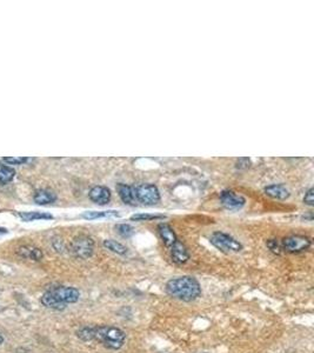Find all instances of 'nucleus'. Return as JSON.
<instances>
[{"label": "nucleus", "mask_w": 314, "mask_h": 353, "mask_svg": "<svg viewBox=\"0 0 314 353\" xmlns=\"http://www.w3.org/2000/svg\"><path fill=\"white\" fill-rule=\"evenodd\" d=\"M166 293L175 299L193 301L202 296V286L194 277L182 276L170 279L165 285Z\"/></svg>", "instance_id": "obj_1"}, {"label": "nucleus", "mask_w": 314, "mask_h": 353, "mask_svg": "<svg viewBox=\"0 0 314 353\" xmlns=\"http://www.w3.org/2000/svg\"><path fill=\"white\" fill-rule=\"evenodd\" d=\"M94 340H98L111 350H119L125 343L126 334L123 330L114 326H96Z\"/></svg>", "instance_id": "obj_2"}, {"label": "nucleus", "mask_w": 314, "mask_h": 353, "mask_svg": "<svg viewBox=\"0 0 314 353\" xmlns=\"http://www.w3.org/2000/svg\"><path fill=\"white\" fill-rule=\"evenodd\" d=\"M70 252L78 259H89L94 252V242L89 236H78L70 244Z\"/></svg>", "instance_id": "obj_3"}, {"label": "nucleus", "mask_w": 314, "mask_h": 353, "mask_svg": "<svg viewBox=\"0 0 314 353\" xmlns=\"http://www.w3.org/2000/svg\"><path fill=\"white\" fill-rule=\"evenodd\" d=\"M211 243L212 245L225 253L240 252V251L243 250L242 243H239L238 240L233 238L232 236L224 233V232L220 231L214 232V233L211 236Z\"/></svg>", "instance_id": "obj_4"}, {"label": "nucleus", "mask_w": 314, "mask_h": 353, "mask_svg": "<svg viewBox=\"0 0 314 353\" xmlns=\"http://www.w3.org/2000/svg\"><path fill=\"white\" fill-rule=\"evenodd\" d=\"M312 245L311 238L301 234H292L283 239L281 247L286 252L290 253H300L308 250Z\"/></svg>", "instance_id": "obj_5"}, {"label": "nucleus", "mask_w": 314, "mask_h": 353, "mask_svg": "<svg viewBox=\"0 0 314 353\" xmlns=\"http://www.w3.org/2000/svg\"><path fill=\"white\" fill-rule=\"evenodd\" d=\"M136 198L144 205L152 206L159 203L160 192L158 187L153 184H141L136 187Z\"/></svg>", "instance_id": "obj_6"}, {"label": "nucleus", "mask_w": 314, "mask_h": 353, "mask_svg": "<svg viewBox=\"0 0 314 353\" xmlns=\"http://www.w3.org/2000/svg\"><path fill=\"white\" fill-rule=\"evenodd\" d=\"M54 297L57 298L60 303L65 305L67 304H74L79 300L80 292L79 290H76L75 287L71 286H56L49 290Z\"/></svg>", "instance_id": "obj_7"}, {"label": "nucleus", "mask_w": 314, "mask_h": 353, "mask_svg": "<svg viewBox=\"0 0 314 353\" xmlns=\"http://www.w3.org/2000/svg\"><path fill=\"white\" fill-rule=\"evenodd\" d=\"M220 202L226 209L239 210L245 205L246 200L244 197L237 194L233 191H222L220 193Z\"/></svg>", "instance_id": "obj_8"}, {"label": "nucleus", "mask_w": 314, "mask_h": 353, "mask_svg": "<svg viewBox=\"0 0 314 353\" xmlns=\"http://www.w3.org/2000/svg\"><path fill=\"white\" fill-rule=\"evenodd\" d=\"M89 197L98 205H106L111 200V191L105 186H94L91 188Z\"/></svg>", "instance_id": "obj_9"}, {"label": "nucleus", "mask_w": 314, "mask_h": 353, "mask_svg": "<svg viewBox=\"0 0 314 353\" xmlns=\"http://www.w3.org/2000/svg\"><path fill=\"white\" fill-rule=\"evenodd\" d=\"M170 249H171V258H172V260L175 264L182 265L187 263L189 259V253L187 251V247H186L184 244L178 240V242L175 243L172 247H170Z\"/></svg>", "instance_id": "obj_10"}, {"label": "nucleus", "mask_w": 314, "mask_h": 353, "mask_svg": "<svg viewBox=\"0 0 314 353\" xmlns=\"http://www.w3.org/2000/svg\"><path fill=\"white\" fill-rule=\"evenodd\" d=\"M158 232L160 238H162L163 243L165 244L166 247H172L175 243L178 242V237L175 234V232L169 224L162 223L158 225Z\"/></svg>", "instance_id": "obj_11"}, {"label": "nucleus", "mask_w": 314, "mask_h": 353, "mask_svg": "<svg viewBox=\"0 0 314 353\" xmlns=\"http://www.w3.org/2000/svg\"><path fill=\"white\" fill-rule=\"evenodd\" d=\"M116 192H118L120 199L124 204H126V205H134L136 204V187H132L126 184H118L116 185Z\"/></svg>", "instance_id": "obj_12"}, {"label": "nucleus", "mask_w": 314, "mask_h": 353, "mask_svg": "<svg viewBox=\"0 0 314 353\" xmlns=\"http://www.w3.org/2000/svg\"><path fill=\"white\" fill-rule=\"evenodd\" d=\"M265 193L271 197V198L279 199V200H285L290 197V190L285 186L283 184H274V185H269V186L265 187Z\"/></svg>", "instance_id": "obj_13"}, {"label": "nucleus", "mask_w": 314, "mask_h": 353, "mask_svg": "<svg viewBox=\"0 0 314 353\" xmlns=\"http://www.w3.org/2000/svg\"><path fill=\"white\" fill-rule=\"evenodd\" d=\"M18 254L21 256L25 259H31L34 261H39L43 259V252L42 250L38 249V247H33V246H20L19 249H18Z\"/></svg>", "instance_id": "obj_14"}, {"label": "nucleus", "mask_w": 314, "mask_h": 353, "mask_svg": "<svg viewBox=\"0 0 314 353\" xmlns=\"http://www.w3.org/2000/svg\"><path fill=\"white\" fill-rule=\"evenodd\" d=\"M33 200L35 204H38V205H47V204H52L56 202L57 195L56 193H53L52 191L43 188V190H39L35 192Z\"/></svg>", "instance_id": "obj_15"}, {"label": "nucleus", "mask_w": 314, "mask_h": 353, "mask_svg": "<svg viewBox=\"0 0 314 353\" xmlns=\"http://www.w3.org/2000/svg\"><path fill=\"white\" fill-rule=\"evenodd\" d=\"M40 301H42V304L44 305V306H46V307H49V308H52V310L61 311V310H64L65 307H66V305L63 304V303H60V301L58 300L57 298L50 292V291H47V292H45V293L43 294V297H42V299H40Z\"/></svg>", "instance_id": "obj_16"}, {"label": "nucleus", "mask_w": 314, "mask_h": 353, "mask_svg": "<svg viewBox=\"0 0 314 353\" xmlns=\"http://www.w3.org/2000/svg\"><path fill=\"white\" fill-rule=\"evenodd\" d=\"M119 217V213L116 211H90L83 214V218L85 219H99V218H112Z\"/></svg>", "instance_id": "obj_17"}, {"label": "nucleus", "mask_w": 314, "mask_h": 353, "mask_svg": "<svg viewBox=\"0 0 314 353\" xmlns=\"http://www.w3.org/2000/svg\"><path fill=\"white\" fill-rule=\"evenodd\" d=\"M104 246L107 250L111 251V252L120 254V256H124V254L127 253V247L124 246L122 243L116 242V240L106 239V240H104Z\"/></svg>", "instance_id": "obj_18"}, {"label": "nucleus", "mask_w": 314, "mask_h": 353, "mask_svg": "<svg viewBox=\"0 0 314 353\" xmlns=\"http://www.w3.org/2000/svg\"><path fill=\"white\" fill-rule=\"evenodd\" d=\"M16 176V171L12 167L0 163V184H7Z\"/></svg>", "instance_id": "obj_19"}, {"label": "nucleus", "mask_w": 314, "mask_h": 353, "mask_svg": "<svg viewBox=\"0 0 314 353\" xmlns=\"http://www.w3.org/2000/svg\"><path fill=\"white\" fill-rule=\"evenodd\" d=\"M20 218L24 221H33V220H40V219H52V216L49 213L44 212H21Z\"/></svg>", "instance_id": "obj_20"}, {"label": "nucleus", "mask_w": 314, "mask_h": 353, "mask_svg": "<svg viewBox=\"0 0 314 353\" xmlns=\"http://www.w3.org/2000/svg\"><path fill=\"white\" fill-rule=\"evenodd\" d=\"M166 216L163 214H148V213H137L133 214L130 218L133 221H148V220H156V219H165Z\"/></svg>", "instance_id": "obj_21"}, {"label": "nucleus", "mask_w": 314, "mask_h": 353, "mask_svg": "<svg viewBox=\"0 0 314 353\" xmlns=\"http://www.w3.org/2000/svg\"><path fill=\"white\" fill-rule=\"evenodd\" d=\"M76 336L84 341L94 340V327H91V326L83 327V329H80L78 332H76Z\"/></svg>", "instance_id": "obj_22"}, {"label": "nucleus", "mask_w": 314, "mask_h": 353, "mask_svg": "<svg viewBox=\"0 0 314 353\" xmlns=\"http://www.w3.org/2000/svg\"><path fill=\"white\" fill-rule=\"evenodd\" d=\"M115 230L124 238H130L134 233V228L130 224H118L115 226Z\"/></svg>", "instance_id": "obj_23"}, {"label": "nucleus", "mask_w": 314, "mask_h": 353, "mask_svg": "<svg viewBox=\"0 0 314 353\" xmlns=\"http://www.w3.org/2000/svg\"><path fill=\"white\" fill-rule=\"evenodd\" d=\"M266 245L269 250H271V252H273L274 254H280L281 251H283V247H281V244H279L278 240L276 239H269L267 240V243H266Z\"/></svg>", "instance_id": "obj_24"}, {"label": "nucleus", "mask_w": 314, "mask_h": 353, "mask_svg": "<svg viewBox=\"0 0 314 353\" xmlns=\"http://www.w3.org/2000/svg\"><path fill=\"white\" fill-rule=\"evenodd\" d=\"M3 160L10 165H21V164L28 162V158L25 157H10V158H3Z\"/></svg>", "instance_id": "obj_25"}, {"label": "nucleus", "mask_w": 314, "mask_h": 353, "mask_svg": "<svg viewBox=\"0 0 314 353\" xmlns=\"http://www.w3.org/2000/svg\"><path fill=\"white\" fill-rule=\"evenodd\" d=\"M304 203L308 206L314 205V190L313 188H309V190L306 192L304 197Z\"/></svg>", "instance_id": "obj_26"}, {"label": "nucleus", "mask_w": 314, "mask_h": 353, "mask_svg": "<svg viewBox=\"0 0 314 353\" xmlns=\"http://www.w3.org/2000/svg\"><path fill=\"white\" fill-rule=\"evenodd\" d=\"M4 343V337L2 336V333H0V345Z\"/></svg>", "instance_id": "obj_27"}]
</instances>
